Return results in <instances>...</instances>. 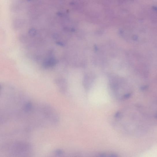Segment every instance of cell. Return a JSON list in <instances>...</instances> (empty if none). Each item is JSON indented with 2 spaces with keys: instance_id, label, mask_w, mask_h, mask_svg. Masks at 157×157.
<instances>
[{
  "instance_id": "obj_1",
  "label": "cell",
  "mask_w": 157,
  "mask_h": 157,
  "mask_svg": "<svg viewBox=\"0 0 157 157\" xmlns=\"http://www.w3.org/2000/svg\"><path fill=\"white\" fill-rule=\"evenodd\" d=\"M8 150L12 155H24L30 150V146L23 142H16L8 145Z\"/></svg>"
}]
</instances>
